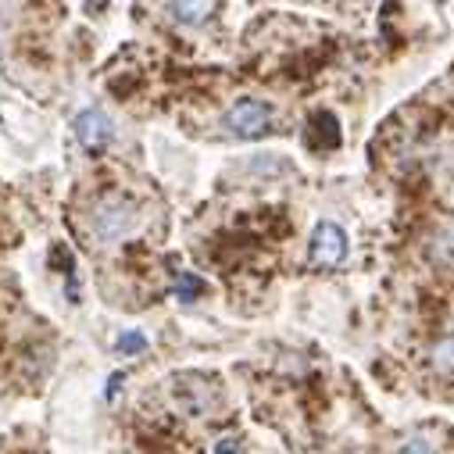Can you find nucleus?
<instances>
[{
	"label": "nucleus",
	"mask_w": 454,
	"mask_h": 454,
	"mask_svg": "<svg viewBox=\"0 0 454 454\" xmlns=\"http://www.w3.org/2000/svg\"><path fill=\"white\" fill-rule=\"evenodd\" d=\"M401 454H436V450H433L426 440H408V443L401 447Z\"/></svg>",
	"instance_id": "9"
},
{
	"label": "nucleus",
	"mask_w": 454,
	"mask_h": 454,
	"mask_svg": "<svg viewBox=\"0 0 454 454\" xmlns=\"http://www.w3.org/2000/svg\"><path fill=\"white\" fill-rule=\"evenodd\" d=\"M215 454H240V443L237 440H218L215 443Z\"/></svg>",
	"instance_id": "10"
},
{
	"label": "nucleus",
	"mask_w": 454,
	"mask_h": 454,
	"mask_svg": "<svg viewBox=\"0 0 454 454\" xmlns=\"http://www.w3.org/2000/svg\"><path fill=\"white\" fill-rule=\"evenodd\" d=\"M75 140L90 154H100V151H107L111 140H115V122H111L100 107H86L82 115L75 119Z\"/></svg>",
	"instance_id": "4"
},
{
	"label": "nucleus",
	"mask_w": 454,
	"mask_h": 454,
	"mask_svg": "<svg viewBox=\"0 0 454 454\" xmlns=\"http://www.w3.org/2000/svg\"><path fill=\"white\" fill-rule=\"evenodd\" d=\"M133 218H137V211H133L129 200L100 197L93 204V211H90V230H93L97 240H119V237H126L133 230Z\"/></svg>",
	"instance_id": "1"
},
{
	"label": "nucleus",
	"mask_w": 454,
	"mask_h": 454,
	"mask_svg": "<svg viewBox=\"0 0 454 454\" xmlns=\"http://www.w3.org/2000/svg\"><path fill=\"white\" fill-rule=\"evenodd\" d=\"M147 348V340L140 336V333H126L122 340H119V351H144Z\"/></svg>",
	"instance_id": "8"
},
{
	"label": "nucleus",
	"mask_w": 454,
	"mask_h": 454,
	"mask_svg": "<svg viewBox=\"0 0 454 454\" xmlns=\"http://www.w3.org/2000/svg\"><path fill=\"white\" fill-rule=\"evenodd\" d=\"M222 126L230 129L233 137H244V140L265 137L272 129V107L265 100H237L230 111H225Z\"/></svg>",
	"instance_id": "2"
},
{
	"label": "nucleus",
	"mask_w": 454,
	"mask_h": 454,
	"mask_svg": "<svg viewBox=\"0 0 454 454\" xmlns=\"http://www.w3.org/2000/svg\"><path fill=\"white\" fill-rule=\"evenodd\" d=\"M308 254H311V265H318V269H333V265H340L348 258V233L340 230L336 222H318L315 225V233H311V247H308Z\"/></svg>",
	"instance_id": "3"
},
{
	"label": "nucleus",
	"mask_w": 454,
	"mask_h": 454,
	"mask_svg": "<svg viewBox=\"0 0 454 454\" xmlns=\"http://www.w3.org/2000/svg\"><path fill=\"white\" fill-rule=\"evenodd\" d=\"M436 369H443V372L454 369V340H447V344L436 348Z\"/></svg>",
	"instance_id": "7"
},
{
	"label": "nucleus",
	"mask_w": 454,
	"mask_h": 454,
	"mask_svg": "<svg viewBox=\"0 0 454 454\" xmlns=\"http://www.w3.org/2000/svg\"><path fill=\"white\" fill-rule=\"evenodd\" d=\"M211 12H215V4H168V15L176 22H186V26H200Z\"/></svg>",
	"instance_id": "5"
},
{
	"label": "nucleus",
	"mask_w": 454,
	"mask_h": 454,
	"mask_svg": "<svg viewBox=\"0 0 454 454\" xmlns=\"http://www.w3.org/2000/svg\"><path fill=\"white\" fill-rule=\"evenodd\" d=\"M176 294H179V301H193L197 294H204V283H200L197 276H190V272H179V283H176Z\"/></svg>",
	"instance_id": "6"
}]
</instances>
